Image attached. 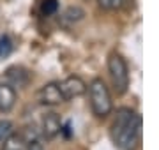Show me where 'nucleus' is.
Masks as SVG:
<instances>
[{
	"mask_svg": "<svg viewBox=\"0 0 159 150\" xmlns=\"http://www.w3.org/2000/svg\"><path fill=\"white\" fill-rule=\"evenodd\" d=\"M110 134L120 150H134L142 138V117L131 108H120L115 115Z\"/></svg>",
	"mask_w": 159,
	"mask_h": 150,
	"instance_id": "obj_1",
	"label": "nucleus"
},
{
	"mask_svg": "<svg viewBox=\"0 0 159 150\" xmlns=\"http://www.w3.org/2000/svg\"><path fill=\"white\" fill-rule=\"evenodd\" d=\"M89 99H90V108L94 115L99 118L108 117L113 110V101H111V94H110L106 83L101 78L90 81L89 85Z\"/></svg>",
	"mask_w": 159,
	"mask_h": 150,
	"instance_id": "obj_2",
	"label": "nucleus"
},
{
	"mask_svg": "<svg viewBox=\"0 0 159 150\" xmlns=\"http://www.w3.org/2000/svg\"><path fill=\"white\" fill-rule=\"evenodd\" d=\"M108 73L110 78H111V83H113L115 92L122 95V94L127 92V87H129V69H127V64L119 53H111L108 58Z\"/></svg>",
	"mask_w": 159,
	"mask_h": 150,
	"instance_id": "obj_3",
	"label": "nucleus"
},
{
	"mask_svg": "<svg viewBox=\"0 0 159 150\" xmlns=\"http://www.w3.org/2000/svg\"><path fill=\"white\" fill-rule=\"evenodd\" d=\"M58 88H60L64 101H73L87 92V83L78 76H69L62 83H58Z\"/></svg>",
	"mask_w": 159,
	"mask_h": 150,
	"instance_id": "obj_4",
	"label": "nucleus"
},
{
	"mask_svg": "<svg viewBox=\"0 0 159 150\" xmlns=\"http://www.w3.org/2000/svg\"><path fill=\"white\" fill-rule=\"evenodd\" d=\"M37 99L41 104L44 106H57V104L64 103V97L60 94L58 83H48L37 92Z\"/></svg>",
	"mask_w": 159,
	"mask_h": 150,
	"instance_id": "obj_5",
	"label": "nucleus"
},
{
	"mask_svg": "<svg viewBox=\"0 0 159 150\" xmlns=\"http://www.w3.org/2000/svg\"><path fill=\"white\" fill-rule=\"evenodd\" d=\"M41 133H43L44 138H55L57 134L62 133V122H60V118H58L57 113L50 111V113H46V115L43 117V122H41Z\"/></svg>",
	"mask_w": 159,
	"mask_h": 150,
	"instance_id": "obj_6",
	"label": "nucleus"
},
{
	"mask_svg": "<svg viewBox=\"0 0 159 150\" xmlns=\"http://www.w3.org/2000/svg\"><path fill=\"white\" fill-rule=\"evenodd\" d=\"M16 104V90L12 85H9L7 81L0 83V111H11Z\"/></svg>",
	"mask_w": 159,
	"mask_h": 150,
	"instance_id": "obj_7",
	"label": "nucleus"
},
{
	"mask_svg": "<svg viewBox=\"0 0 159 150\" xmlns=\"http://www.w3.org/2000/svg\"><path fill=\"white\" fill-rule=\"evenodd\" d=\"M2 150H30V145L23 134L11 133L7 138L2 139Z\"/></svg>",
	"mask_w": 159,
	"mask_h": 150,
	"instance_id": "obj_8",
	"label": "nucleus"
},
{
	"mask_svg": "<svg viewBox=\"0 0 159 150\" xmlns=\"http://www.w3.org/2000/svg\"><path fill=\"white\" fill-rule=\"evenodd\" d=\"M7 83L12 87H25L29 83V73L23 67H9L6 73Z\"/></svg>",
	"mask_w": 159,
	"mask_h": 150,
	"instance_id": "obj_9",
	"label": "nucleus"
},
{
	"mask_svg": "<svg viewBox=\"0 0 159 150\" xmlns=\"http://www.w3.org/2000/svg\"><path fill=\"white\" fill-rule=\"evenodd\" d=\"M83 16H85V11H83L81 7L71 6V7H67V9L64 11L62 21H66V23H76V21H80V20H83Z\"/></svg>",
	"mask_w": 159,
	"mask_h": 150,
	"instance_id": "obj_10",
	"label": "nucleus"
},
{
	"mask_svg": "<svg viewBox=\"0 0 159 150\" xmlns=\"http://www.w3.org/2000/svg\"><path fill=\"white\" fill-rule=\"evenodd\" d=\"M12 51V41L9 35H2L0 37V58L9 57Z\"/></svg>",
	"mask_w": 159,
	"mask_h": 150,
	"instance_id": "obj_11",
	"label": "nucleus"
},
{
	"mask_svg": "<svg viewBox=\"0 0 159 150\" xmlns=\"http://www.w3.org/2000/svg\"><path fill=\"white\" fill-rule=\"evenodd\" d=\"M57 9H58V2L57 0H43V4H41V12H43L44 16L55 14Z\"/></svg>",
	"mask_w": 159,
	"mask_h": 150,
	"instance_id": "obj_12",
	"label": "nucleus"
},
{
	"mask_svg": "<svg viewBox=\"0 0 159 150\" xmlns=\"http://www.w3.org/2000/svg\"><path fill=\"white\" fill-rule=\"evenodd\" d=\"M97 4H99V7L106 9V11H115V9L122 7L124 0H97Z\"/></svg>",
	"mask_w": 159,
	"mask_h": 150,
	"instance_id": "obj_13",
	"label": "nucleus"
},
{
	"mask_svg": "<svg viewBox=\"0 0 159 150\" xmlns=\"http://www.w3.org/2000/svg\"><path fill=\"white\" fill-rule=\"evenodd\" d=\"M12 133V122L9 120H0V141L4 138H7Z\"/></svg>",
	"mask_w": 159,
	"mask_h": 150,
	"instance_id": "obj_14",
	"label": "nucleus"
}]
</instances>
